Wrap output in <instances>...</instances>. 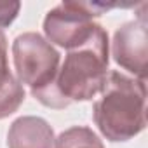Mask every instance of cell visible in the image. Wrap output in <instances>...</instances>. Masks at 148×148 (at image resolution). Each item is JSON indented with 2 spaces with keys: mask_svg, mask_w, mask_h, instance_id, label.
Segmentation results:
<instances>
[{
  "mask_svg": "<svg viewBox=\"0 0 148 148\" xmlns=\"http://www.w3.org/2000/svg\"><path fill=\"white\" fill-rule=\"evenodd\" d=\"M108 33L101 25H98L84 44L68 51L64 61L59 64L52 86L35 99L56 110L66 108L73 101L92 99L105 87L108 77Z\"/></svg>",
  "mask_w": 148,
  "mask_h": 148,
  "instance_id": "6da1fadb",
  "label": "cell"
},
{
  "mask_svg": "<svg viewBox=\"0 0 148 148\" xmlns=\"http://www.w3.org/2000/svg\"><path fill=\"white\" fill-rule=\"evenodd\" d=\"M92 117L101 134L110 141H127L146 125V84L110 71Z\"/></svg>",
  "mask_w": 148,
  "mask_h": 148,
  "instance_id": "7a4b0ae2",
  "label": "cell"
},
{
  "mask_svg": "<svg viewBox=\"0 0 148 148\" xmlns=\"http://www.w3.org/2000/svg\"><path fill=\"white\" fill-rule=\"evenodd\" d=\"M54 148H105L89 127H70L54 139Z\"/></svg>",
  "mask_w": 148,
  "mask_h": 148,
  "instance_id": "52a82bcc",
  "label": "cell"
},
{
  "mask_svg": "<svg viewBox=\"0 0 148 148\" xmlns=\"http://www.w3.org/2000/svg\"><path fill=\"white\" fill-rule=\"evenodd\" d=\"M21 4L19 2H7V4H0V30L9 26L19 14Z\"/></svg>",
  "mask_w": 148,
  "mask_h": 148,
  "instance_id": "9c48e42d",
  "label": "cell"
},
{
  "mask_svg": "<svg viewBox=\"0 0 148 148\" xmlns=\"http://www.w3.org/2000/svg\"><path fill=\"white\" fill-rule=\"evenodd\" d=\"M9 148H52V127L40 117H19L7 134Z\"/></svg>",
  "mask_w": 148,
  "mask_h": 148,
  "instance_id": "8992f818",
  "label": "cell"
},
{
  "mask_svg": "<svg viewBox=\"0 0 148 148\" xmlns=\"http://www.w3.org/2000/svg\"><path fill=\"white\" fill-rule=\"evenodd\" d=\"M113 4L99 2H63L47 12L44 19V33L49 44L73 49L84 44L98 26L92 18L113 9Z\"/></svg>",
  "mask_w": 148,
  "mask_h": 148,
  "instance_id": "277c9868",
  "label": "cell"
},
{
  "mask_svg": "<svg viewBox=\"0 0 148 148\" xmlns=\"http://www.w3.org/2000/svg\"><path fill=\"white\" fill-rule=\"evenodd\" d=\"M16 79L30 87L33 98L45 92L59 70V52L42 35L28 32L16 37L12 44Z\"/></svg>",
  "mask_w": 148,
  "mask_h": 148,
  "instance_id": "3957f363",
  "label": "cell"
},
{
  "mask_svg": "<svg viewBox=\"0 0 148 148\" xmlns=\"http://www.w3.org/2000/svg\"><path fill=\"white\" fill-rule=\"evenodd\" d=\"M19 80L9 70V56H7V38L0 30V92L14 87Z\"/></svg>",
  "mask_w": 148,
  "mask_h": 148,
  "instance_id": "ba28073f",
  "label": "cell"
},
{
  "mask_svg": "<svg viewBox=\"0 0 148 148\" xmlns=\"http://www.w3.org/2000/svg\"><path fill=\"white\" fill-rule=\"evenodd\" d=\"M112 56L119 66L134 73L138 80L146 82V61H148V35L145 12L136 21L124 23L113 35Z\"/></svg>",
  "mask_w": 148,
  "mask_h": 148,
  "instance_id": "5b68a950",
  "label": "cell"
}]
</instances>
